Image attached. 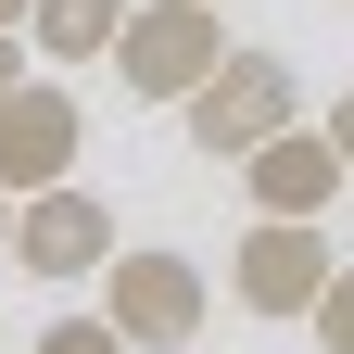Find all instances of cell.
<instances>
[{
  "label": "cell",
  "mask_w": 354,
  "mask_h": 354,
  "mask_svg": "<svg viewBox=\"0 0 354 354\" xmlns=\"http://www.w3.org/2000/svg\"><path fill=\"white\" fill-rule=\"evenodd\" d=\"M228 64V13L215 0H127V26H114V88L127 102H190V88Z\"/></svg>",
  "instance_id": "1"
},
{
  "label": "cell",
  "mask_w": 354,
  "mask_h": 354,
  "mask_svg": "<svg viewBox=\"0 0 354 354\" xmlns=\"http://www.w3.org/2000/svg\"><path fill=\"white\" fill-rule=\"evenodd\" d=\"M177 127H190V152H203V165H241V152L279 140V127H304V76H291L279 51H228L190 102H177Z\"/></svg>",
  "instance_id": "2"
},
{
  "label": "cell",
  "mask_w": 354,
  "mask_h": 354,
  "mask_svg": "<svg viewBox=\"0 0 354 354\" xmlns=\"http://www.w3.org/2000/svg\"><path fill=\"white\" fill-rule=\"evenodd\" d=\"M102 317L127 329V354H190L203 317H215V291H203L190 253H165V241L127 253V241H114V266H102Z\"/></svg>",
  "instance_id": "3"
},
{
  "label": "cell",
  "mask_w": 354,
  "mask_h": 354,
  "mask_svg": "<svg viewBox=\"0 0 354 354\" xmlns=\"http://www.w3.org/2000/svg\"><path fill=\"white\" fill-rule=\"evenodd\" d=\"M329 228L317 215H253L241 253H228V291H241V317H317V291H329Z\"/></svg>",
  "instance_id": "4"
},
{
  "label": "cell",
  "mask_w": 354,
  "mask_h": 354,
  "mask_svg": "<svg viewBox=\"0 0 354 354\" xmlns=\"http://www.w3.org/2000/svg\"><path fill=\"white\" fill-rule=\"evenodd\" d=\"M76 152H88V114H76V88H51V76H26V88H0V190H64L76 177Z\"/></svg>",
  "instance_id": "5"
},
{
  "label": "cell",
  "mask_w": 354,
  "mask_h": 354,
  "mask_svg": "<svg viewBox=\"0 0 354 354\" xmlns=\"http://www.w3.org/2000/svg\"><path fill=\"white\" fill-rule=\"evenodd\" d=\"M13 266H26V279H102V266H114V203L76 190V177H64V190H26L13 203Z\"/></svg>",
  "instance_id": "6"
},
{
  "label": "cell",
  "mask_w": 354,
  "mask_h": 354,
  "mask_svg": "<svg viewBox=\"0 0 354 354\" xmlns=\"http://www.w3.org/2000/svg\"><path fill=\"white\" fill-rule=\"evenodd\" d=\"M342 152H329V127H279L266 152H241V190H253V215H329L342 203Z\"/></svg>",
  "instance_id": "7"
},
{
  "label": "cell",
  "mask_w": 354,
  "mask_h": 354,
  "mask_svg": "<svg viewBox=\"0 0 354 354\" xmlns=\"http://www.w3.org/2000/svg\"><path fill=\"white\" fill-rule=\"evenodd\" d=\"M114 26H127V0H38L26 51L38 64H114Z\"/></svg>",
  "instance_id": "8"
},
{
  "label": "cell",
  "mask_w": 354,
  "mask_h": 354,
  "mask_svg": "<svg viewBox=\"0 0 354 354\" xmlns=\"http://www.w3.org/2000/svg\"><path fill=\"white\" fill-rule=\"evenodd\" d=\"M304 329H317L329 354H354V266H329V291H317V317H304Z\"/></svg>",
  "instance_id": "9"
},
{
  "label": "cell",
  "mask_w": 354,
  "mask_h": 354,
  "mask_svg": "<svg viewBox=\"0 0 354 354\" xmlns=\"http://www.w3.org/2000/svg\"><path fill=\"white\" fill-rule=\"evenodd\" d=\"M38 354H127V329H114V317H51Z\"/></svg>",
  "instance_id": "10"
},
{
  "label": "cell",
  "mask_w": 354,
  "mask_h": 354,
  "mask_svg": "<svg viewBox=\"0 0 354 354\" xmlns=\"http://www.w3.org/2000/svg\"><path fill=\"white\" fill-rule=\"evenodd\" d=\"M317 127H329V152H342V165H354V88H342V102H329V114H317Z\"/></svg>",
  "instance_id": "11"
},
{
  "label": "cell",
  "mask_w": 354,
  "mask_h": 354,
  "mask_svg": "<svg viewBox=\"0 0 354 354\" xmlns=\"http://www.w3.org/2000/svg\"><path fill=\"white\" fill-rule=\"evenodd\" d=\"M0 88H26V26H0Z\"/></svg>",
  "instance_id": "12"
},
{
  "label": "cell",
  "mask_w": 354,
  "mask_h": 354,
  "mask_svg": "<svg viewBox=\"0 0 354 354\" xmlns=\"http://www.w3.org/2000/svg\"><path fill=\"white\" fill-rule=\"evenodd\" d=\"M0 253H13V190H0Z\"/></svg>",
  "instance_id": "13"
},
{
  "label": "cell",
  "mask_w": 354,
  "mask_h": 354,
  "mask_svg": "<svg viewBox=\"0 0 354 354\" xmlns=\"http://www.w3.org/2000/svg\"><path fill=\"white\" fill-rule=\"evenodd\" d=\"M26 13H38V0H0V26H26Z\"/></svg>",
  "instance_id": "14"
},
{
  "label": "cell",
  "mask_w": 354,
  "mask_h": 354,
  "mask_svg": "<svg viewBox=\"0 0 354 354\" xmlns=\"http://www.w3.org/2000/svg\"><path fill=\"white\" fill-rule=\"evenodd\" d=\"M215 13H228V0H215Z\"/></svg>",
  "instance_id": "15"
}]
</instances>
